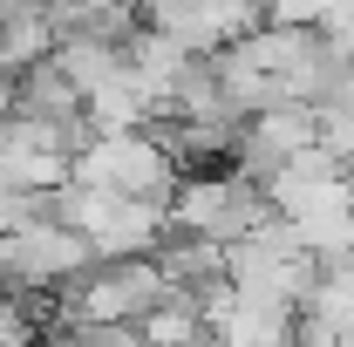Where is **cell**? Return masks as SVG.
Here are the masks:
<instances>
[{"mask_svg":"<svg viewBox=\"0 0 354 347\" xmlns=\"http://www.w3.org/2000/svg\"><path fill=\"white\" fill-rule=\"evenodd\" d=\"M88 259H95L88 238L75 225H62L55 212H35L14 232H0V279H7V293H62Z\"/></svg>","mask_w":354,"mask_h":347,"instance_id":"1","label":"cell"},{"mask_svg":"<svg viewBox=\"0 0 354 347\" xmlns=\"http://www.w3.org/2000/svg\"><path fill=\"white\" fill-rule=\"evenodd\" d=\"M68 177L109 184L123 198H171L177 164H171V150L157 143V130H116V136H88L82 150L68 157Z\"/></svg>","mask_w":354,"mask_h":347,"instance_id":"2","label":"cell"},{"mask_svg":"<svg viewBox=\"0 0 354 347\" xmlns=\"http://www.w3.org/2000/svg\"><path fill=\"white\" fill-rule=\"evenodd\" d=\"M164 232H171L164 198H116V212L88 232V252L95 259H136V252H157Z\"/></svg>","mask_w":354,"mask_h":347,"instance_id":"3","label":"cell"},{"mask_svg":"<svg viewBox=\"0 0 354 347\" xmlns=\"http://www.w3.org/2000/svg\"><path fill=\"white\" fill-rule=\"evenodd\" d=\"M48 48H55V28H48L41 7H14V14H0V68H28V62H41Z\"/></svg>","mask_w":354,"mask_h":347,"instance_id":"4","label":"cell"},{"mask_svg":"<svg viewBox=\"0 0 354 347\" xmlns=\"http://www.w3.org/2000/svg\"><path fill=\"white\" fill-rule=\"evenodd\" d=\"M143 347H212V334H191V341H143Z\"/></svg>","mask_w":354,"mask_h":347,"instance_id":"5","label":"cell"}]
</instances>
